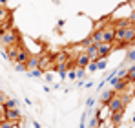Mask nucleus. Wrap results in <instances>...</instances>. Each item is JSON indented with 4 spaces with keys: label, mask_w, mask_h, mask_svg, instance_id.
Listing matches in <instances>:
<instances>
[{
    "label": "nucleus",
    "mask_w": 135,
    "mask_h": 128,
    "mask_svg": "<svg viewBox=\"0 0 135 128\" xmlns=\"http://www.w3.org/2000/svg\"><path fill=\"white\" fill-rule=\"evenodd\" d=\"M91 39H93V42L99 44V42H113V39H115V26L112 24H108L104 29H100V31H93L91 33Z\"/></svg>",
    "instance_id": "f257e3e1"
},
{
    "label": "nucleus",
    "mask_w": 135,
    "mask_h": 128,
    "mask_svg": "<svg viewBox=\"0 0 135 128\" xmlns=\"http://www.w3.org/2000/svg\"><path fill=\"white\" fill-rule=\"evenodd\" d=\"M20 42V33L15 29V28H9L6 31H0V46L6 49L7 46H13V44Z\"/></svg>",
    "instance_id": "f03ea898"
},
{
    "label": "nucleus",
    "mask_w": 135,
    "mask_h": 128,
    "mask_svg": "<svg viewBox=\"0 0 135 128\" xmlns=\"http://www.w3.org/2000/svg\"><path fill=\"white\" fill-rule=\"evenodd\" d=\"M38 70L42 73H49V70H55V64H53V53L49 51H42L38 55Z\"/></svg>",
    "instance_id": "7ed1b4c3"
},
{
    "label": "nucleus",
    "mask_w": 135,
    "mask_h": 128,
    "mask_svg": "<svg viewBox=\"0 0 135 128\" xmlns=\"http://www.w3.org/2000/svg\"><path fill=\"white\" fill-rule=\"evenodd\" d=\"M126 104H128V101H126L122 95H119V93H113V97L108 101V108H110L112 112H124Z\"/></svg>",
    "instance_id": "20e7f679"
},
{
    "label": "nucleus",
    "mask_w": 135,
    "mask_h": 128,
    "mask_svg": "<svg viewBox=\"0 0 135 128\" xmlns=\"http://www.w3.org/2000/svg\"><path fill=\"white\" fill-rule=\"evenodd\" d=\"M4 119L9 121V123H13V125H20L22 113H20L18 108H15V110H4Z\"/></svg>",
    "instance_id": "39448f33"
},
{
    "label": "nucleus",
    "mask_w": 135,
    "mask_h": 128,
    "mask_svg": "<svg viewBox=\"0 0 135 128\" xmlns=\"http://www.w3.org/2000/svg\"><path fill=\"white\" fill-rule=\"evenodd\" d=\"M97 51H99V59H106L108 55H112L113 46L110 42H99L97 44Z\"/></svg>",
    "instance_id": "423d86ee"
},
{
    "label": "nucleus",
    "mask_w": 135,
    "mask_h": 128,
    "mask_svg": "<svg viewBox=\"0 0 135 128\" xmlns=\"http://www.w3.org/2000/svg\"><path fill=\"white\" fill-rule=\"evenodd\" d=\"M95 115H97L99 121H110V117H112V110L108 108V104H99V110L95 112Z\"/></svg>",
    "instance_id": "0eeeda50"
},
{
    "label": "nucleus",
    "mask_w": 135,
    "mask_h": 128,
    "mask_svg": "<svg viewBox=\"0 0 135 128\" xmlns=\"http://www.w3.org/2000/svg\"><path fill=\"white\" fill-rule=\"evenodd\" d=\"M73 61H75V66H77V68H84V70H86V68H88V64L91 62L86 51H80V53H77V57H75Z\"/></svg>",
    "instance_id": "6e6552de"
},
{
    "label": "nucleus",
    "mask_w": 135,
    "mask_h": 128,
    "mask_svg": "<svg viewBox=\"0 0 135 128\" xmlns=\"http://www.w3.org/2000/svg\"><path fill=\"white\" fill-rule=\"evenodd\" d=\"M20 46L22 44H13V46H7L6 48V55H7V61H11V62L15 64L17 62V55H18V49H20Z\"/></svg>",
    "instance_id": "1a4fd4ad"
},
{
    "label": "nucleus",
    "mask_w": 135,
    "mask_h": 128,
    "mask_svg": "<svg viewBox=\"0 0 135 128\" xmlns=\"http://www.w3.org/2000/svg\"><path fill=\"white\" fill-rule=\"evenodd\" d=\"M29 57H31V53L24 48V46H20V49H18V55H17V62L18 64H26L27 61H29ZM15 62V64H17Z\"/></svg>",
    "instance_id": "9d476101"
},
{
    "label": "nucleus",
    "mask_w": 135,
    "mask_h": 128,
    "mask_svg": "<svg viewBox=\"0 0 135 128\" xmlns=\"http://www.w3.org/2000/svg\"><path fill=\"white\" fill-rule=\"evenodd\" d=\"M122 121H124V112H112V117H110L112 125H115V126L119 128L122 125Z\"/></svg>",
    "instance_id": "9b49d317"
},
{
    "label": "nucleus",
    "mask_w": 135,
    "mask_h": 128,
    "mask_svg": "<svg viewBox=\"0 0 135 128\" xmlns=\"http://www.w3.org/2000/svg\"><path fill=\"white\" fill-rule=\"evenodd\" d=\"M86 53H88V57H90L91 62H97L99 61V51H97V44H91V46H88L86 49H84Z\"/></svg>",
    "instance_id": "f8f14e48"
},
{
    "label": "nucleus",
    "mask_w": 135,
    "mask_h": 128,
    "mask_svg": "<svg viewBox=\"0 0 135 128\" xmlns=\"http://www.w3.org/2000/svg\"><path fill=\"white\" fill-rule=\"evenodd\" d=\"M26 68H27V71L37 70V68H38V55H31V57H29V61L26 62Z\"/></svg>",
    "instance_id": "ddd939ff"
},
{
    "label": "nucleus",
    "mask_w": 135,
    "mask_h": 128,
    "mask_svg": "<svg viewBox=\"0 0 135 128\" xmlns=\"http://www.w3.org/2000/svg\"><path fill=\"white\" fill-rule=\"evenodd\" d=\"M113 90H106V92H102V95H100V104H108V101L113 97Z\"/></svg>",
    "instance_id": "4468645a"
},
{
    "label": "nucleus",
    "mask_w": 135,
    "mask_h": 128,
    "mask_svg": "<svg viewBox=\"0 0 135 128\" xmlns=\"http://www.w3.org/2000/svg\"><path fill=\"white\" fill-rule=\"evenodd\" d=\"M126 81L128 83H135V66H130L126 70Z\"/></svg>",
    "instance_id": "2eb2a0df"
},
{
    "label": "nucleus",
    "mask_w": 135,
    "mask_h": 128,
    "mask_svg": "<svg viewBox=\"0 0 135 128\" xmlns=\"http://www.w3.org/2000/svg\"><path fill=\"white\" fill-rule=\"evenodd\" d=\"M15 108H18V103L15 99H7L4 103V110H15Z\"/></svg>",
    "instance_id": "dca6fc26"
},
{
    "label": "nucleus",
    "mask_w": 135,
    "mask_h": 128,
    "mask_svg": "<svg viewBox=\"0 0 135 128\" xmlns=\"http://www.w3.org/2000/svg\"><path fill=\"white\" fill-rule=\"evenodd\" d=\"M27 73H29V77H40V75H42V71H40L38 68H37V70H31V71H27Z\"/></svg>",
    "instance_id": "f3484780"
},
{
    "label": "nucleus",
    "mask_w": 135,
    "mask_h": 128,
    "mask_svg": "<svg viewBox=\"0 0 135 128\" xmlns=\"http://www.w3.org/2000/svg\"><path fill=\"white\" fill-rule=\"evenodd\" d=\"M104 68H106V61L104 59H99L97 61V70H104Z\"/></svg>",
    "instance_id": "a211bd4d"
},
{
    "label": "nucleus",
    "mask_w": 135,
    "mask_h": 128,
    "mask_svg": "<svg viewBox=\"0 0 135 128\" xmlns=\"http://www.w3.org/2000/svg\"><path fill=\"white\" fill-rule=\"evenodd\" d=\"M84 68H75V73H77V79H80V77H84Z\"/></svg>",
    "instance_id": "6ab92c4d"
},
{
    "label": "nucleus",
    "mask_w": 135,
    "mask_h": 128,
    "mask_svg": "<svg viewBox=\"0 0 135 128\" xmlns=\"http://www.w3.org/2000/svg\"><path fill=\"white\" fill-rule=\"evenodd\" d=\"M15 70H17V71H27V68H26V64H15Z\"/></svg>",
    "instance_id": "aec40b11"
},
{
    "label": "nucleus",
    "mask_w": 135,
    "mask_h": 128,
    "mask_svg": "<svg viewBox=\"0 0 135 128\" xmlns=\"http://www.w3.org/2000/svg\"><path fill=\"white\" fill-rule=\"evenodd\" d=\"M126 59H128V61H132V62L135 61V48H133V49H130V51H128V57H126Z\"/></svg>",
    "instance_id": "412c9836"
},
{
    "label": "nucleus",
    "mask_w": 135,
    "mask_h": 128,
    "mask_svg": "<svg viewBox=\"0 0 135 128\" xmlns=\"http://www.w3.org/2000/svg\"><path fill=\"white\" fill-rule=\"evenodd\" d=\"M86 70H88V71H97V62H90Z\"/></svg>",
    "instance_id": "4be33fe9"
},
{
    "label": "nucleus",
    "mask_w": 135,
    "mask_h": 128,
    "mask_svg": "<svg viewBox=\"0 0 135 128\" xmlns=\"http://www.w3.org/2000/svg\"><path fill=\"white\" fill-rule=\"evenodd\" d=\"M68 75H69V79H77V73H75V70H71Z\"/></svg>",
    "instance_id": "5701e85b"
},
{
    "label": "nucleus",
    "mask_w": 135,
    "mask_h": 128,
    "mask_svg": "<svg viewBox=\"0 0 135 128\" xmlns=\"http://www.w3.org/2000/svg\"><path fill=\"white\" fill-rule=\"evenodd\" d=\"M0 6H2V7H6V6H7V0H0Z\"/></svg>",
    "instance_id": "b1692460"
},
{
    "label": "nucleus",
    "mask_w": 135,
    "mask_h": 128,
    "mask_svg": "<svg viewBox=\"0 0 135 128\" xmlns=\"http://www.w3.org/2000/svg\"><path fill=\"white\" fill-rule=\"evenodd\" d=\"M33 126H35V128H40V125H38L37 121H33Z\"/></svg>",
    "instance_id": "393cba45"
},
{
    "label": "nucleus",
    "mask_w": 135,
    "mask_h": 128,
    "mask_svg": "<svg viewBox=\"0 0 135 128\" xmlns=\"http://www.w3.org/2000/svg\"><path fill=\"white\" fill-rule=\"evenodd\" d=\"M133 123H135V113H133Z\"/></svg>",
    "instance_id": "a878e982"
}]
</instances>
